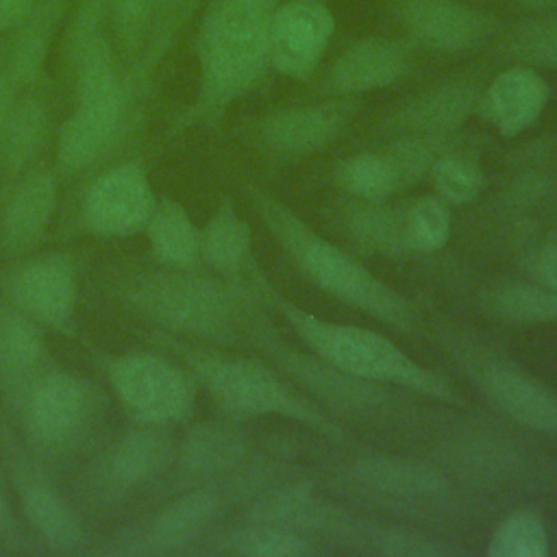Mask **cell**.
<instances>
[{
	"instance_id": "4",
	"label": "cell",
	"mask_w": 557,
	"mask_h": 557,
	"mask_svg": "<svg viewBox=\"0 0 557 557\" xmlns=\"http://www.w3.org/2000/svg\"><path fill=\"white\" fill-rule=\"evenodd\" d=\"M244 335L289 383H294L302 394L324 407L331 416L374 420L400 413L405 409V396L394 387L357 379L326 363L311 350L287 344L268 320L257 292L248 283H244Z\"/></svg>"
},
{
	"instance_id": "24",
	"label": "cell",
	"mask_w": 557,
	"mask_h": 557,
	"mask_svg": "<svg viewBox=\"0 0 557 557\" xmlns=\"http://www.w3.org/2000/svg\"><path fill=\"white\" fill-rule=\"evenodd\" d=\"M348 235L368 252L379 255H407V233H405V207L379 202L355 200L344 218Z\"/></svg>"
},
{
	"instance_id": "15",
	"label": "cell",
	"mask_w": 557,
	"mask_h": 557,
	"mask_svg": "<svg viewBox=\"0 0 557 557\" xmlns=\"http://www.w3.org/2000/svg\"><path fill=\"white\" fill-rule=\"evenodd\" d=\"M481 85L448 81L407 100L385 124L392 137H424L446 141L479 107Z\"/></svg>"
},
{
	"instance_id": "19",
	"label": "cell",
	"mask_w": 557,
	"mask_h": 557,
	"mask_svg": "<svg viewBox=\"0 0 557 557\" xmlns=\"http://www.w3.org/2000/svg\"><path fill=\"white\" fill-rule=\"evenodd\" d=\"M9 292L26 315L46 324H61L76 305V274L70 259L46 255L24 263L9 281Z\"/></svg>"
},
{
	"instance_id": "31",
	"label": "cell",
	"mask_w": 557,
	"mask_h": 557,
	"mask_svg": "<svg viewBox=\"0 0 557 557\" xmlns=\"http://www.w3.org/2000/svg\"><path fill=\"white\" fill-rule=\"evenodd\" d=\"M485 553L490 557H544L548 553V531L533 509L507 513L490 533Z\"/></svg>"
},
{
	"instance_id": "14",
	"label": "cell",
	"mask_w": 557,
	"mask_h": 557,
	"mask_svg": "<svg viewBox=\"0 0 557 557\" xmlns=\"http://www.w3.org/2000/svg\"><path fill=\"white\" fill-rule=\"evenodd\" d=\"M96 396L91 387L65 372L39 379L26 398V422L48 444H65L78 437L94 418Z\"/></svg>"
},
{
	"instance_id": "17",
	"label": "cell",
	"mask_w": 557,
	"mask_h": 557,
	"mask_svg": "<svg viewBox=\"0 0 557 557\" xmlns=\"http://www.w3.org/2000/svg\"><path fill=\"white\" fill-rule=\"evenodd\" d=\"M398 15L420 46L437 52L468 50L490 30L487 17L459 0H400Z\"/></svg>"
},
{
	"instance_id": "11",
	"label": "cell",
	"mask_w": 557,
	"mask_h": 557,
	"mask_svg": "<svg viewBox=\"0 0 557 557\" xmlns=\"http://www.w3.org/2000/svg\"><path fill=\"white\" fill-rule=\"evenodd\" d=\"M109 376L117 398L141 420L178 422L194 409L191 376L157 355H124L111 363Z\"/></svg>"
},
{
	"instance_id": "13",
	"label": "cell",
	"mask_w": 557,
	"mask_h": 557,
	"mask_svg": "<svg viewBox=\"0 0 557 557\" xmlns=\"http://www.w3.org/2000/svg\"><path fill=\"white\" fill-rule=\"evenodd\" d=\"M352 102L276 109L261 120L259 139L276 157H307L333 144L352 117Z\"/></svg>"
},
{
	"instance_id": "34",
	"label": "cell",
	"mask_w": 557,
	"mask_h": 557,
	"mask_svg": "<svg viewBox=\"0 0 557 557\" xmlns=\"http://www.w3.org/2000/svg\"><path fill=\"white\" fill-rule=\"evenodd\" d=\"M231 550L248 557H302L318 548L296 531L248 520L231 535Z\"/></svg>"
},
{
	"instance_id": "40",
	"label": "cell",
	"mask_w": 557,
	"mask_h": 557,
	"mask_svg": "<svg viewBox=\"0 0 557 557\" xmlns=\"http://www.w3.org/2000/svg\"><path fill=\"white\" fill-rule=\"evenodd\" d=\"M152 11V0H115L117 33L124 39H137Z\"/></svg>"
},
{
	"instance_id": "7",
	"label": "cell",
	"mask_w": 557,
	"mask_h": 557,
	"mask_svg": "<svg viewBox=\"0 0 557 557\" xmlns=\"http://www.w3.org/2000/svg\"><path fill=\"white\" fill-rule=\"evenodd\" d=\"M437 339L461 376L498 416L557 444V392L553 387L461 326H440Z\"/></svg>"
},
{
	"instance_id": "21",
	"label": "cell",
	"mask_w": 557,
	"mask_h": 557,
	"mask_svg": "<svg viewBox=\"0 0 557 557\" xmlns=\"http://www.w3.org/2000/svg\"><path fill=\"white\" fill-rule=\"evenodd\" d=\"M476 305L487 318L505 324L557 322V289L533 278L490 285L479 292Z\"/></svg>"
},
{
	"instance_id": "6",
	"label": "cell",
	"mask_w": 557,
	"mask_h": 557,
	"mask_svg": "<svg viewBox=\"0 0 557 557\" xmlns=\"http://www.w3.org/2000/svg\"><path fill=\"white\" fill-rule=\"evenodd\" d=\"M281 0H213L198 39L202 102L209 111L226 107L252 89L265 70L268 26Z\"/></svg>"
},
{
	"instance_id": "18",
	"label": "cell",
	"mask_w": 557,
	"mask_h": 557,
	"mask_svg": "<svg viewBox=\"0 0 557 557\" xmlns=\"http://www.w3.org/2000/svg\"><path fill=\"white\" fill-rule=\"evenodd\" d=\"M548 102V85L533 67L513 65L481 91L476 111L503 137H516L537 122Z\"/></svg>"
},
{
	"instance_id": "38",
	"label": "cell",
	"mask_w": 557,
	"mask_h": 557,
	"mask_svg": "<svg viewBox=\"0 0 557 557\" xmlns=\"http://www.w3.org/2000/svg\"><path fill=\"white\" fill-rule=\"evenodd\" d=\"M522 265L529 278L557 289V228L524 257Z\"/></svg>"
},
{
	"instance_id": "3",
	"label": "cell",
	"mask_w": 557,
	"mask_h": 557,
	"mask_svg": "<svg viewBox=\"0 0 557 557\" xmlns=\"http://www.w3.org/2000/svg\"><path fill=\"white\" fill-rule=\"evenodd\" d=\"M333 483L337 494L407 522L463 518L474 505L472 490L437 463L381 453L355 455L333 470Z\"/></svg>"
},
{
	"instance_id": "35",
	"label": "cell",
	"mask_w": 557,
	"mask_h": 557,
	"mask_svg": "<svg viewBox=\"0 0 557 557\" xmlns=\"http://www.w3.org/2000/svg\"><path fill=\"white\" fill-rule=\"evenodd\" d=\"M453 213L440 196L426 194L405 207V233L411 252H435L450 237Z\"/></svg>"
},
{
	"instance_id": "8",
	"label": "cell",
	"mask_w": 557,
	"mask_h": 557,
	"mask_svg": "<svg viewBox=\"0 0 557 557\" xmlns=\"http://www.w3.org/2000/svg\"><path fill=\"white\" fill-rule=\"evenodd\" d=\"M431 461L468 490L557 492V461L494 429H459L431 453Z\"/></svg>"
},
{
	"instance_id": "20",
	"label": "cell",
	"mask_w": 557,
	"mask_h": 557,
	"mask_svg": "<svg viewBox=\"0 0 557 557\" xmlns=\"http://www.w3.org/2000/svg\"><path fill=\"white\" fill-rule=\"evenodd\" d=\"M409 67L403 46L387 39H363L346 48L324 78V91L348 98L396 83Z\"/></svg>"
},
{
	"instance_id": "37",
	"label": "cell",
	"mask_w": 557,
	"mask_h": 557,
	"mask_svg": "<svg viewBox=\"0 0 557 557\" xmlns=\"http://www.w3.org/2000/svg\"><path fill=\"white\" fill-rule=\"evenodd\" d=\"M44 137V113L35 102H26L15 111L4 135V152L13 165L24 163L37 150Z\"/></svg>"
},
{
	"instance_id": "22",
	"label": "cell",
	"mask_w": 557,
	"mask_h": 557,
	"mask_svg": "<svg viewBox=\"0 0 557 557\" xmlns=\"http://www.w3.org/2000/svg\"><path fill=\"white\" fill-rule=\"evenodd\" d=\"M252 233L237 209L224 200L200 231V259L224 276L239 278L246 274L252 259Z\"/></svg>"
},
{
	"instance_id": "41",
	"label": "cell",
	"mask_w": 557,
	"mask_h": 557,
	"mask_svg": "<svg viewBox=\"0 0 557 557\" xmlns=\"http://www.w3.org/2000/svg\"><path fill=\"white\" fill-rule=\"evenodd\" d=\"M33 0H0V30L15 24L20 17L26 15Z\"/></svg>"
},
{
	"instance_id": "5",
	"label": "cell",
	"mask_w": 557,
	"mask_h": 557,
	"mask_svg": "<svg viewBox=\"0 0 557 557\" xmlns=\"http://www.w3.org/2000/svg\"><path fill=\"white\" fill-rule=\"evenodd\" d=\"M189 366L209 396L233 416H281L311 429L333 444L355 446V440L335 416L265 361L194 352L189 355Z\"/></svg>"
},
{
	"instance_id": "36",
	"label": "cell",
	"mask_w": 557,
	"mask_h": 557,
	"mask_svg": "<svg viewBox=\"0 0 557 557\" xmlns=\"http://www.w3.org/2000/svg\"><path fill=\"white\" fill-rule=\"evenodd\" d=\"M44 342L33 324V318L24 311H0V363L4 368H28L39 359Z\"/></svg>"
},
{
	"instance_id": "26",
	"label": "cell",
	"mask_w": 557,
	"mask_h": 557,
	"mask_svg": "<svg viewBox=\"0 0 557 557\" xmlns=\"http://www.w3.org/2000/svg\"><path fill=\"white\" fill-rule=\"evenodd\" d=\"M496 54L516 65L557 70V11H542L511 26L498 41Z\"/></svg>"
},
{
	"instance_id": "16",
	"label": "cell",
	"mask_w": 557,
	"mask_h": 557,
	"mask_svg": "<svg viewBox=\"0 0 557 557\" xmlns=\"http://www.w3.org/2000/svg\"><path fill=\"white\" fill-rule=\"evenodd\" d=\"M154 196L146 176L133 168H115L98 178L85 198L87 224L102 235H128L146 226Z\"/></svg>"
},
{
	"instance_id": "10",
	"label": "cell",
	"mask_w": 557,
	"mask_h": 557,
	"mask_svg": "<svg viewBox=\"0 0 557 557\" xmlns=\"http://www.w3.org/2000/svg\"><path fill=\"white\" fill-rule=\"evenodd\" d=\"M120 89L113 59L104 39L94 37L81 50L78 107L65 120L59 135V161L63 168L89 163L117 126Z\"/></svg>"
},
{
	"instance_id": "39",
	"label": "cell",
	"mask_w": 557,
	"mask_h": 557,
	"mask_svg": "<svg viewBox=\"0 0 557 557\" xmlns=\"http://www.w3.org/2000/svg\"><path fill=\"white\" fill-rule=\"evenodd\" d=\"M46 26L41 24V20H35V24L30 28H26L20 46L15 48V74H33L39 67V61L44 57V48H46Z\"/></svg>"
},
{
	"instance_id": "42",
	"label": "cell",
	"mask_w": 557,
	"mask_h": 557,
	"mask_svg": "<svg viewBox=\"0 0 557 557\" xmlns=\"http://www.w3.org/2000/svg\"><path fill=\"white\" fill-rule=\"evenodd\" d=\"M513 2H518L520 7L533 9L537 13H542V11H557V0H513Z\"/></svg>"
},
{
	"instance_id": "9",
	"label": "cell",
	"mask_w": 557,
	"mask_h": 557,
	"mask_svg": "<svg viewBox=\"0 0 557 557\" xmlns=\"http://www.w3.org/2000/svg\"><path fill=\"white\" fill-rule=\"evenodd\" d=\"M139 302L154 320L181 333L218 342L244 335V283L226 287L209 276L159 274L139 289Z\"/></svg>"
},
{
	"instance_id": "29",
	"label": "cell",
	"mask_w": 557,
	"mask_h": 557,
	"mask_svg": "<svg viewBox=\"0 0 557 557\" xmlns=\"http://www.w3.org/2000/svg\"><path fill=\"white\" fill-rule=\"evenodd\" d=\"M220 513V498L209 490L191 492L168 509L152 524V542L161 548H176L196 540Z\"/></svg>"
},
{
	"instance_id": "1",
	"label": "cell",
	"mask_w": 557,
	"mask_h": 557,
	"mask_svg": "<svg viewBox=\"0 0 557 557\" xmlns=\"http://www.w3.org/2000/svg\"><path fill=\"white\" fill-rule=\"evenodd\" d=\"M246 276L263 305L272 307L300 344L326 363L357 379L398 387L418 398L448 407H468L466 396L446 376L416 361L389 337L357 324L333 322L298 307L268 281L255 261L248 265Z\"/></svg>"
},
{
	"instance_id": "33",
	"label": "cell",
	"mask_w": 557,
	"mask_h": 557,
	"mask_svg": "<svg viewBox=\"0 0 557 557\" xmlns=\"http://www.w3.org/2000/svg\"><path fill=\"white\" fill-rule=\"evenodd\" d=\"M170 453L168 440L154 431H133L120 440L111 455V474L115 481L135 483L159 472Z\"/></svg>"
},
{
	"instance_id": "30",
	"label": "cell",
	"mask_w": 557,
	"mask_h": 557,
	"mask_svg": "<svg viewBox=\"0 0 557 557\" xmlns=\"http://www.w3.org/2000/svg\"><path fill=\"white\" fill-rule=\"evenodd\" d=\"M22 509L33 529L54 548L67 550L81 542L78 520L54 490L30 485L22 494Z\"/></svg>"
},
{
	"instance_id": "25",
	"label": "cell",
	"mask_w": 557,
	"mask_h": 557,
	"mask_svg": "<svg viewBox=\"0 0 557 557\" xmlns=\"http://www.w3.org/2000/svg\"><path fill=\"white\" fill-rule=\"evenodd\" d=\"M54 178L46 172L26 178L7 205L4 237L11 246H28L46 228L54 209Z\"/></svg>"
},
{
	"instance_id": "2",
	"label": "cell",
	"mask_w": 557,
	"mask_h": 557,
	"mask_svg": "<svg viewBox=\"0 0 557 557\" xmlns=\"http://www.w3.org/2000/svg\"><path fill=\"white\" fill-rule=\"evenodd\" d=\"M248 196L261 224L305 281L387 329L411 337L420 335L422 320L400 292L357 257L322 237L272 191L250 187Z\"/></svg>"
},
{
	"instance_id": "32",
	"label": "cell",
	"mask_w": 557,
	"mask_h": 557,
	"mask_svg": "<svg viewBox=\"0 0 557 557\" xmlns=\"http://www.w3.org/2000/svg\"><path fill=\"white\" fill-rule=\"evenodd\" d=\"M433 194L450 207H463L479 198L483 189V172L479 163L463 152H440L429 168Z\"/></svg>"
},
{
	"instance_id": "28",
	"label": "cell",
	"mask_w": 557,
	"mask_h": 557,
	"mask_svg": "<svg viewBox=\"0 0 557 557\" xmlns=\"http://www.w3.org/2000/svg\"><path fill=\"white\" fill-rule=\"evenodd\" d=\"M337 187L352 200L379 202L400 191V181L389 154L383 150H363L346 157L335 168Z\"/></svg>"
},
{
	"instance_id": "12",
	"label": "cell",
	"mask_w": 557,
	"mask_h": 557,
	"mask_svg": "<svg viewBox=\"0 0 557 557\" xmlns=\"http://www.w3.org/2000/svg\"><path fill=\"white\" fill-rule=\"evenodd\" d=\"M333 30V13L320 0L278 4L268 26L270 67L294 81L309 78L329 48Z\"/></svg>"
},
{
	"instance_id": "27",
	"label": "cell",
	"mask_w": 557,
	"mask_h": 557,
	"mask_svg": "<svg viewBox=\"0 0 557 557\" xmlns=\"http://www.w3.org/2000/svg\"><path fill=\"white\" fill-rule=\"evenodd\" d=\"M246 455V440L224 424H202L183 442V466L196 474H220L235 470Z\"/></svg>"
},
{
	"instance_id": "23",
	"label": "cell",
	"mask_w": 557,
	"mask_h": 557,
	"mask_svg": "<svg viewBox=\"0 0 557 557\" xmlns=\"http://www.w3.org/2000/svg\"><path fill=\"white\" fill-rule=\"evenodd\" d=\"M146 228L154 257L165 265L187 270L200 259V231L178 202L154 205Z\"/></svg>"
}]
</instances>
